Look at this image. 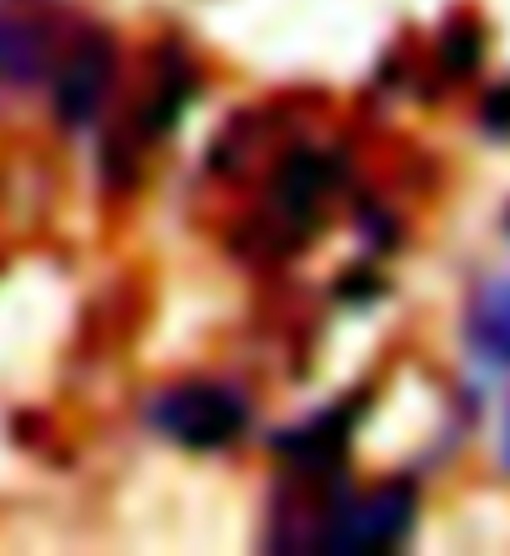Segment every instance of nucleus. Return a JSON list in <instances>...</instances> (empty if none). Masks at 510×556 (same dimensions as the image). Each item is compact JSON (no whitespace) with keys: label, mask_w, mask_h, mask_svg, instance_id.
Segmentation results:
<instances>
[{"label":"nucleus","mask_w":510,"mask_h":556,"mask_svg":"<svg viewBox=\"0 0 510 556\" xmlns=\"http://www.w3.org/2000/svg\"><path fill=\"white\" fill-rule=\"evenodd\" d=\"M441 55H446L450 76H471L475 61H481V30L466 26V21H460V26H450L446 40H441Z\"/></svg>","instance_id":"1a4fd4ad"},{"label":"nucleus","mask_w":510,"mask_h":556,"mask_svg":"<svg viewBox=\"0 0 510 556\" xmlns=\"http://www.w3.org/2000/svg\"><path fill=\"white\" fill-rule=\"evenodd\" d=\"M485 126L500 130V136L510 130V86L506 91H490V101H485Z\"/></svg>","instance_id":"9d476101"},{"label":"nucleus","mask_w":510,"mask_h":556,"mask_svg":"<svg viewBox=\"0 0 510 556\" xmlns=\"http://www.w3.org/2000/svg\"><path fill=\"white\" fill-rule=\"evenodd\" d=\"M471 337L485 356H496V362L510 366V281L490 286L471 311Z\"/></svg>","instance_id":"0eeeda50"},{"label":"nucleus","mask_w":510,"mask_h":556,"mask_svg":"<svg viewBox=\"0 0 510 556\" xmlns=\"http://www.w3.org/2000/svg\"><path fill=\"white\" fill-rule=\"evenodd\" d=\"M506 466H510V421H506Z\"/></svg>","instance_id":"9b49d317"},{"label":"nucleus","mask_w":510,"mask_h":556,"mask_svg":"<svg viewBox=\"0 0 510 556\" xmlns=\"http://www.w3.org/2000/svg\"><path fill=\"white\" fill-rule=\"evenodd\" d=\"M341 446H345V421L341 416H316L310 427L276 437V452L295 456L301 466H335Z\"/></svg>","instance_id":"423d86ee"},{"label":"nucleus","mask_w":510,"mask_h":556,"mask_svg":"<svg viewBox=\"0 0 510 556\" xmlns=\"http://www.w3.org/2000/svg\"><path fill=\"white\" fill-rule=\"evenodd\" d=\"M416 521V502H410L406 486H385V492L356 502L350 511L335 517V527L326 531V552L335 556H370V552H391L400 546V536Z\"/></svg>","instance_id":"7ed1b4c3"},{"label":"nucleus","mask_w":510,"mask_h":556,"mask_svg":"<svg viewBox=\"0 0 510 556\" xmlns=\"http://www.w3.org/2000/svg\"><path fill=\"white\" fill-rule=\"evenodd\" d=\"M186 96H191V71L180 61L166 65V80L151 91V105H145V136H161V130L176 126L180 105H186Z\"/></svg>","instance_id":"6e6552de"},{"label":"nucleus","mask_w":510,"mask_h":556,"mask_svg":"<svg viewBox=\"0 0 510 556\" xmlns=\"http://www.w3.org/2000/svg\"><path fill=\"white\" fill-rule=\"evenodd\" d=\"M51 61V36L30 21H0V80L30 86Z\"/></svg>","instance_id":"39448f33"},{"label":"nucleus","mask_w":510,"mask_h":556,"mask_svg":"<svg viewBox=\"0 0 510 556\" xmlns=\"http://www.w3.org/2000/svg\"><path fill=\"white\" fill-rule=\"evenodd\" d=\"M111 76H115V40L105 30H86L65 55L61 76H55V116H61V126L80 130L101 116Z\"/></svg>","instance_id":"f03ea898"},{"label":"nucleus","mask_w":510,"mask_h":556,"mask_svg":"<svg viewBox=\"0 0 510 556\" xmlns=\"http://www.w3.org/2000/svg\"><path fill=\"white\" fill-rule=\"evenodd\" d=\"M331 191V161L316 151H295L270 186V211L281 216V226H310L320 211V195Z\"/></svg>","instance_id":"20e7f679"},{"label":"nucleus","mask_w":510,"mask_h":556,"mask_svg":"<svg viewBox=\"0 0 510 556\" xmlns=\"http://www.w3.org/2000/svg\"><path fill=\"white\" fill-rule=\"evenodd\" d=\"M151 427L191 452H216L245 431V402L230 387H176L151 406Z\"/></svg>","instance_id":"f257e3e1"}]
</instances>
